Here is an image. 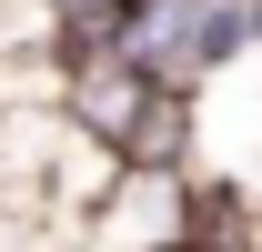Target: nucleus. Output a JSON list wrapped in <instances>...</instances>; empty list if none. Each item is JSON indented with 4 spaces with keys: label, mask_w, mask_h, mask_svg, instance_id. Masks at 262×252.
Here are the masks:
<instances>
[{
    "label": "nucleus",
    "mask_w": 262,
    "mask_h": 252,
    "mask_svg": "<svg viewBox=\"0 0 262 252\" xmlns=\"http://www.w3.org/2000/svg\"><path fill=\"white\" fill-rule=\"evenodd\" d=\"M151 111H162V81H151L141 61H91V71H61V121H71V131H91V141H111V152H131Z\"/></svg>",
    "instance_id": "2"
},
{
    "label": "nucleus",
    "mask_w": 262,
    "mask_h": 252,
    "mask_svg": "<svg viewBox=\"0 0 262 252\" xmlns=\"http://www.w3.org/2000/svg\"><path fill=\"white\" fill-rule=\"evenodd\" d=\"M182 212H192V172H121V192L61 252H182Z\"/></svg>",
    "instance_id": "1"
}]
</instances>
